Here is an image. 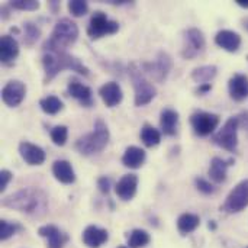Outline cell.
Masks as SVG:
<instances>
[{
	"label": "cell",
	"instance_id": "cell-42",
	"mask_svg": "<svg viewBox=\"0 0 248 248\" xmlns=\"http://www.w3.org/2000/svg\"><path fill=\"white\" fill-rule=\"evenodd\" d=\"M118 248H126V247H118Z\"/></svg>",
	"mask_w": 248,
	"mask_h": 248
},
{
	"label": "cell",
	"instance_id": "cell-36",
	"mask_svg": "<svg viewBox=\"0 0 248 248\" xmlns=\"http://www.w3.org/2000/svg\"><path fill=\"white\" fill-rule=\"evenodd\" d=\"M196 187H198V190L199 192H202V193H205V195H209V193H214V186L208 182V180H205V179H196Z\"/></svg>",
	"mask_w": 248,
	"mask_h": 248
},
{
	"label": "cell",
	"instance_id": "cell-17",
	"mask_svg": "<svg viewBox=\"0 0 248 248\" xmlns=\"http://www.w3.org/2000/svg\"><path fill=\"white\" fill-rule=\"evenodd\" d=\"M215 42H217V45H219L225 51L235 52V51H238V48L241 45V36L234 31H227L225 29V31H219L217 33Z\"/></svg>",
	"mask_w": 248,
	"mask_h": 248
},
{
	"label": "cell",
	"instance_id": "cell-40",
	"mask_svg": "<svg viewBox=\"0 0 248 248\" xmlns=\"http://www.w3.org/2000/svg\"><path fill=\"white\" fill-rule=\"evenodd\" d=\"M237 4L241 6V7H248V0H237Z\"/></svg>",
	"mask_w": 248,
	"mask_h": 248
},
{
	"label": "cell",
	"instance_id": "cell-5",
	"mask_svg": "<svg viewBox=\"0 0 248 248\" xmlns=\"http://www.w3.org/2000/svg\"><path fill=\"white\" fill-rule=\"evenodd\" d=\"M128 73L135 90V106H145L155 97V87L147 80L145 73L142 71L141 65L137 62H131L128 67Z\"/></svg>",
	"mask_w": 248,
	"mask_h": 248
},
{
	"label": "cell",
	"instance_id": "cell-6",
	"mask_svg": "<svg viewBox=\"0 0 248 248\" xmlns=\"http://www.w3.org/2000/svg\"><path fill=\"white\" fill-rule=\"evenodd\" d=\"M240 126V119L238 118H230L225 125L214 135V142L219 145L221 148L234 153L237 150L238 138H237V131Z\"/></svg>",
	"mask_w": 248,
	"mask_h": 248
},
{
	"label": "cell",
	"instance_id": "cell-28",
	"mask_svg": "<svg viewBox=\"0 0 248 248\" xmlns=\"http://www.w3.org/2000/svg\"><path fill=\"white\" fill-rule=\"evenodd\" d=\"M141 141L147 147H155L161 141V134L158 129H155L151 125H144L141 129Z\"/></svg>",
	"mask_w": 248,
	"mask_h": 248
},
{
	"label": "cell",
	"instance_id": "cell-4",
	"mask_svg": "<svg viewBox=\"0 0 248 248\" xmlns=\"http://www.w3.org/2000/svg\"><path fill=\"white\" fill-rule=\"evenodd\" d=\"M109 142V129L108 125L102 121L97 119L94 122L93 132L81 137L76 142V150L83 154V155H93L105 150V147Z\"/></svg>",
	"mask_w": 248,
	"mask_h": 248
},
{
	"label": "cell",
	"instance_id": "cell-11",
	"mask_svg": "<svg viewBox=\"0 0 248 248\" xmlns=\"http://www.w3.org/2000/svg\"><path fill=\"white\" fill-rule=\"evenodd\" d=\"M248 206V180L240 182L228 195L224 209L227 212H241Z\"/></svg>",
	"mask_w": 248,
	"mask_h": 248
},
{
	"label": "cell",
	"instance_id": "cell-9",
	"mask_svg": "<svg viewBox=\"0 0 248 248\" xmlns=\"http://www.w3.org/2000/svg\"><path fill=\"white\" fill-rule=\"evenodd\" d=\"M173 67L171 57L167 52H160L157 60L153 62H142L141 68L145 74L151 76L155 81H164Z\"/></svg>",
	"mask_w": 248,
	"mask_h": 248
},
{
	"label": "cell",
	"instance_id": "cell-2",
	"mask_svg": "<svg viewBox=\"0 0 248 248\" xmlns=\"http://www.w3.org/2000/svg\"><path fill=\"white\" fill-rule=\"evenodd\" d=\"M42 64L46 80H52L62 70H73L83 76L89 74V70L80 62V60L70 55L65 51H46V54L42 58Z\"/></svg>",
	"mask_w": 248,
	"mask_h": 248
},
{
	"label": "cell",
	"instance_id": "cell-30",
	"mask_svg": "<svg viewBox=\"0 0 248 248\" xmlns=\"http://www.w3.org/2000/svg\"><path fill=\"white\" fill-rule=\"evenodd\" d=\"M148 243H150V235L144 230H135V231H132L131 235H129V240H128V244H129L131 248L145 247Z\"/></svg>",
	"mask_w": 248,
	"mask_h": 248
},
{
	"label": "cell",
	"instance_id": "cell-14",
	"mask_svg": "<svg viewBox=\"0 0 248 248\" xmlns=\"http://www.w3.org/2000/svg\"><path fill=\"white\" fill-rule=\"evenodd\" d=\"M137 187H138V177L135 174H125L116 183L115 190H116V195L119 199L131 201L137 193Z\"/></svg>",
	"mask_w": 248,
	"mask_h": 248
},
{
	"label": "cell",
	"instance_id": "cell-8",
	"mask_svg": "<svg viewBox=\"0 0 248 248\" xmlns=\"http://www.w3.org/2000/svg\"><path fill=\"white\" fill-rule=\"evenodd\" d=\"M183 41L185 42H183L182 55L187 60L198 57L205 49V36H203L202 31H199L196 28L186 29L183 33Z\"/></svg>",
	"mask_w": 248,
	"mask_h": 248
},
{
	"label": "cell",
	"instance_id": "cell-24",
	"mask_svg": "<svg viewBox=\"0 0 248 248\" xmlns=\"http://www.w3.org/2000/svg\"><path fill=\"white\" fill-rule=\"evenodd\" d=\"M177 124H179V113L173 109H164L160 116V125L161 131L166 135H176L177 132Z\"/></svg>",
	"mask_w": 248,
	"mask_h": 248
},
{
	"label": "cell",
	"instance_id": "cell-38",
	"mask_svg": "<svg viewBox=\"0 0 248 248\" xmlns=\"http://www.w3.org/2000/svg\"><path fill=\"white\" fill-rule=\"evenodd\" d=\"M97 186L103 193H109V190H110V179L109 177H100L97 180Z\"/></svg>",
	"mask_w": 248,
	"mask_h": 248
},
{
	"label": "cell",
	"instance_id": "cell-12",
	"mask_svg": "<svg viewBox=\"0 0 248 248\" xmlns=\"http://www.w3.org/2000/svg\"><path fill=\"white\" fill-rule=\"evenodd\" d=\"M25 94H26V87L19 80L9 81L1 90V99L10 108L19 106L22 103V100L25 99Z\"/></svg>",
	"mask_w": 248,
	"mask_h": 248
},
{
	"label": "cell",
	"instance_id": "cell-23",
	"mask_svg": "<svg viewBox=\"0 0 248 248\" xmlns=\"http://www.w3.org/2000/svg\"><path fill=\"white\" fill-rule=\"evenodd\" d=\"M145 161V151L138 147H128L124 153L122 163L129 169H140Z\"/></svg>",
	"mask_w": 248,
	"mask_h": 248
},
{
	"label": "cell",
	"instance_id": "cell-25",
	"mask_svg": "<svg viewBox=\"0 0 248 248\" xmlns=\"http://www.w3.org/2000/svg\"><path fill=\"white\" fill-rule=\"evenodd\" d=\"M232 161H227L224 158L215 157L211 161V167H209V177L215 182V183H222L227 179V170L231 166Z\"/></svg>",
	"mask_w": 248,
	"mask_h": 248
},
{
	"label": "cell",
	"instance_id": "cell-33",
	"mask_svg": "<svg viewBox=\"0 0 248 248\" xmlns=\"http://www.w3.org/2000/svg\"><path fill=\"white\" fill-rule=\"evenodd\" d=\"M23 28H25V36H23V41H25V44L32 45V44L39 38L41 31H39L35 25H32V23H29V22H26V23L23 25Z\"/></svg>",
	"mask_w": 248,
	"mask_h": 248
},
{
	"label": "cell",
	"instance_id": "cell-34",
	"mask_svg": "<svg viewBox=\"0 0 248 248\" xmlns=\"http://www.w3.org/2000/svg\"><path fill=\"white\" fill-rule=\"evenodd\" d=\"M10 6L19 10H36L39 7V3L35 0H13Z\"/></svg>",
	"mask_w": 248,
	"mask_h": 248
},
{
	"label": "cell",
	"instance_id": "cell-27",
	"mask_svg": "<svg viewBox=\"0 0 248 248\" xmlns=\"http://www.w3.org/2000/svg\"><path fill=\"white\" fill-rule=\"evenodd\" d=\"M201 224L199 217L193 215V214H183L179 221H177V228L182 234H189L192 231H195Z\"/></svg>",
	"mask_w": 248,
	"mask_h": 248
},
{
	"label": "cell",
	"instance_id": "cell-37",
	"mask_svg": "<svg viewBox=\"0 0 248 248\" xmlns=\"http://www.w3.org/2000/svg\"><path fill=\"white\" fill-rule=\"evenodd\" d=\"M10 180H12V173L9 170H1L0 171V192H4Z\"/></svg>",
	"mask_w": 248,
	"mask_h": 248
},
{
	"label": "cell",
	"instance_id": "cell-3",
	"mask_svg": "<svg viewBox=\"0 0 248 248\" xmlns=\"http://www.w3.org/2000/svg\"><path fill=\"white\" fill-rule=\"evenodd\" d=\"M78 38V26L70 19H61L54 26L49 39L44 44L45 51H65Z\"/></svg>",
	"mask_w": 248,
	"mask_h": 248
},
{
	"label": "cell",
	"instance_id": "cell-32",
	"mask_svg": "<svg viewBox=\"0 0 248 248\" xmlns=\"http://www.w3.org/2000/svg\"><path fill=\"white\" fill-rule=\"evenodd\" d=\"M68 10L73 16L80 17V16H84L87 13L89 4L84 0H71V1H68Z\"/></svg>",
	"mask_w": 248,
	"mask_h": 248
},
{
	"label": "cell",
	"instance_id": "cell-1",
	"mask_svg": "<svg viewBox=\"0 0 248 248\" xmlns=\"http://www.w3.org/2000/svg\"><path fill=\"white\" fill-rule=\"evenodd\" d=\"M3 206L32 215V217H42L46 214L48 209V198L46 195L35 187L22 189L7 198L3 199Z\"/></svg>",
	"mask_w": 248,
	"mask_h": 248
},
{
	"label": "cell",
	"instance_id": "cell-19",
	"mask_svg": "<svg viewBox=\"0 0 248 248\" xmlns=\"http://www.w3.org/2000/svg\"><path fill=\"white\" fill-rule=\"evenodd\" d=\"M230 94L234 100L241 102L248 97V77L244 74H235L228 84Z\"/></svg>",
	"mask_w": 248,
	"mask_h": 248
},
{
	"label": "cell",
	"instance_id": "cell-13",
	"mask_svg": "<svg viewBox=\"0 0 248 248\" xmlns=\"http://www.w3.org/2000/svg\"><path fill=\"white\" fill-rule=\"evenodd\" d=\"M19 153L20 157L29 164V166H41L45 161V153L41 147L31 144V142H20L19 144Z\"/></svg>",
	"mask_w": 248,
	"mask_h": 248
},
{
	"label": "cell",
	"instance_id": "cell-7",
	"mask_svg": "<svg viewBox=\"0 0 248 248\" xmlns=\"http://www.w3.org/2000/svg\"><path fill=\"white\" fill-rule=\"evenodd\" d=\"M118 29H119L118 22L109 20L103 12H96L90 19L87 33L92 39H99L105 35H110V33L118 32Z\"/></svg>",
	"mask_w": 248,
	"mask_h": 248
},
{
	"label": "cell",
	"instance_id": "cell-35",
	"mask_svg": "<svg viewBox=\"0 0 248 248\" xmlns=\"http://www.w3.org/2000/svg\"><path fill=\"white\" fill-rule=\"evenodd\" d=\"M16 231V227L7 221H1L0 222V240H7L10 238Z\"/></svg>",
	"mask_w": 248,
	"mask_h": 248
},
{
	"label": "cell",
	"instance_id": "cell-26",
	"mask_svg": "<svg viewBox=\"0 0 248 248\" xmlns=\"http://www.w3.org/2000/svg\"><path fill=\"white\" fill-rule=\"evenodd\" d=\"M218 68L215 65H202L193 70L192 73V78L199 83V86L202 84H211V80L217 76Z\"/></svg>",
	"mask_w": 248,
	"mask_h": 248
},
{
	"label": "cell",
	"instance_id": "cell-22",
	"mask_svg": "<svg viewBox=\"0 0 248 248\" xmlns=\"http://www.w3.org/2000/svg\"><path fill=\"white\" fill-rule=\"evenodd\" d=\"M52 173L58 182L65 183V185L74 183V180H76L74 170H73L71 164L65 160H57L52 166Z\"/></svg>",
	"mask_w": 248,
	"mask_h": 248
},
{
	"label": "cell",
	"instance_id": "cell-43",
	"mask_svg": "<svg viewBox=\"0 0 248 248\" xmlns=\"http://www.w3.org/2000/svg\"><path fill=\"white\" fill-rule=\"evenodd\" d=\"M247 248H248V247H247Z\"/></svg>",
	"mask_w": 248,
	"mask_h": 248
},
{
	"label": "cell",
	"instance_id": "cell-18",
	"mask_svg": "<svg viewBox=\"0 0 248 248\" xmlns=\"http://www.w3.org/2000/svg\"><path fill=\"white\" fill-rule=\"evenodd\" d=\"M19 54V44L10 35H3L0 39V60L4 64L12 62Z\"/></svg>",
	"mask_w": 248,
	"mask_h": 248
},
{
	"label": "cell",
	"instance_id": "cell-20",
	"mask_svg": "<svg viewBox=\"0 0 248 248\" xmlns=\"http://www.w3.org/2000/svg\"><path fill=\"white\" fill-rule=\"evenodd\" d=\"M67 90H68V94L71 97L77 99L83 106H92V103H93V100H92V90L87 86L81 84L77 80H73V81L68 83Z\"/></svg>",
	"mask_w": 248,
	"mask_h": 248
},
{
	"label": "cell",
	"instance_id": "cell-15",
	"mask_svg": "<svg viewBox=\"0 0 248 248\" xmlns=\"http://www.w3.org/2000/svg\"><path fill=\"white\" fill-rule=\"evenodd\" d=\"M99 94H100L103 103H105L108 108H113V106L119 105L121 100H122V89H121V86H119L116 81L105 83V84L100 87Z\"/></svg>",
	"mask_w": 248,
	"mask_h": 248
},
{
	"label": "cell",
	"instance_id": "cell-29",
	"mask_svg": "<svg viewBox=\"0 0 248 248\" xmlns=\"http://www.w3.org/2000/svg\"><path fill=\"white\" fill-rule=\"evenodd\" d=\"M41 109L48 115H55L62 109V102L57 96H46L39 102Z\"/></svg>",
	"mask_w": 248,
	"mask_h": 248
},
{
	"label": "cell",
	"instance_id": "cell-31",
	"mask_svg": "<svg viewBox=\"0 0 248 248\" xmlns=\"http://www.w3.org/2000/svg\"><path fill=\"white\" fill-rule=\"evenodd\" d=\"M68 138V129L64 125H58L51 129V140L55 145H64Z\"/></svg>",
	"mask_w": 248,
	"mask_h": 248
},
{
	"label": "cell",
	"instance_id": "cell-41",
	"mask_svg": "<svg viewBox=\"0 0 248 248\" xmlns=\"http://www.w3.org/2000/svg\"><path fill=\"white\" fill-rule=\"evenodd\" d=\"M244 26L247 28V31H248V19H247V20H246V22H244Z\"/></svg>",
	"mask_w": 248,
	"mask_h": 248
},
{
	"label": "cell",
	"instance_id": "cell-10",
	"mask_svg": "<svg viewBox=\"0 0 248 248\" xmlns=\"http://www.w3.org/2000/svg\"><path fill=\"white\" fill-rule=\"evenodd\" d=\"M190 124H192L193 131L199 137H208L219 125V116L215 113H208V112H196L192 115Z\"/></svg>",
	"mask_w": 248,
	"mask_h": 248
},
{
	"label": "cell",
	"instance_id": "cell-16",
	"mask_svg": "<svg viewBox=\"0 0 248 248\" xmlns=\"http://www.w3.org/2000/svg\"><path fill=\"white\" fill-rule=\"evenodd\" d=\"M38 234L48 240V248H62L67 243V235L62 234L57 227L54 225H44L39 228Z\"/></svg>",
	"mask_w": 248,
	"mask_h": 248
},
{
	"label": "cell",
	"instance_id": "cell-21",
	"mask_svg": "<svg viewBox=\"0 0 248 248\" xmlns=\"http://www.w3.org/2000/svg\"><path fill=\"white\" fill-rule=\"evenodd\" d=\"M83 241L87 247L99 248L108 241V232L94 225L87 227L83 232Z\"/></svg>",
	"mask_w": 248,
	"mask_h": 248
},
{
	"label": "cell",
	"instance_id": "cell-39",
	"mask_svg": "<svg viewBox=\"0 0 248 248\" xmlns=\"http://www.w3.org/2000/svg\"><path fill=\"white\" fill-rule=\"evenodd\" d=\"M212 89V86L211 84H202V86H199V89H198V93H206V92H209Z\"/></svg>",
	"mask_w": 248,
	"mask_h": 248
}]
</instances>
